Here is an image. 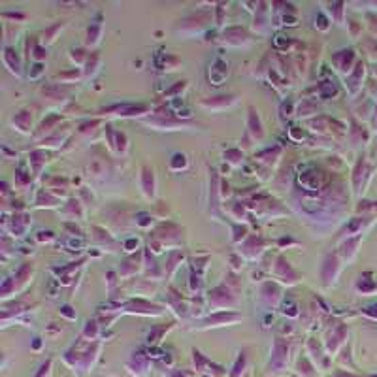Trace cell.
<instances>
[{"mask_svg":"<svg viewBox=\"0 0 377 377\" xmlns=\"http://www.w3.org/2000/svg\"><path fill=\"white\" fill-rule=\"evenodd\" d=\"M353 59H355L353 51H339V53H336L332 57V62H334V66H336L339 72H347V70H349V64L353 62Z\"/></svg>","mask_w":377,"mask_h":377,"instance_id":"obj_19","label":"cell"},{"mask_svg":"<svg viewBox=\"0 0 377 377\" xmlns=\"http://www.w3.org/2000/svg\"><path fill=\"white\" fill-rule=\"evenodd\" d=\"M226 74H228V68H226L225 62L223 60H215L212 70H210V81H212L213 85H221L225 81Z\"/></svg>","mask_w":377,"mask_h":377,"instance_id":"obj_16","label":"cell"},{"mask_svg":"<svg viewBox=\"0 0 377 377\" xmlns=\"http://www.w3.org/2000/svg\"><path fill=\"white\" fill-rule=\"evenodd\" d=\"M102 38V23L100 21H94L93 25L87 30V46H96Z\"/></svg>","mask_w":377,"mask_h":377,"instance_id":"obj_22","label":"cell"},{"mask_svg":"<svg viewBox=\"0 0 377 377\" xmlns=\"http://www.w3.org/2000/svg\"><path fill=\"white\" fill-rule=\"evenodd\" d=\"M12 125H14L15 130H19L21 134H28L30 132V126H32V115L28 112H19L12 119Z\"/></svg>","mask_w":377,"mask_h":377,"instance_id":"obj_15","label":"cell"},{"mask_svg":"<svg viewBox=\"0 0 377 377\" xmlns=\"http://www.w3.org/2000/svg\"><path fill=\"white\" fill-rule=\"evenodd\" d=\"M337 94V89L334 83H330V81H324V83H321L319 85V96L324 100L332 98V96H336Z\"/></svg>","mask_w":377,"mask_h":377,"instance_id":"obj_24","label":"cell"},{"mask_svg":"<svg viewBox=\"0 0 377 377\" xmlns=\"http://www.w3.org/2000/svg\"><path fill=\"white\" fill-rule=\"evenodd\" d=\"M38 239H40V242H44V239H46V242H49V239H53V234H51V232H40Z\"/></svg>","mask_w":377,"mask_h":377,"instance_id":"obj_36","label":"cell"},{"mask_svg":"<svg viewBox=\"0 0 377 377\" xmlns=\"http://www.w3.org/2000/svg\"><path fill=\"white\" fill-rule=\"evenodd\" d=\"M140 187L146 198H153L155 196V176L153 170H149L147 166L142 168V176H140Z\"/></svg>","mask_w":377,"mask_h":377,"instance_id":"obj_13","label":"cell"},{"mask_svg":"<svg viewBox=\"0 0 377 377\" xmlns=\"http://www.w3.org/2000/svg\"><path fill=\"white\" fill-rule=\"evenodd\" d=\"M98 62V57L96 55H93V62L89 60V64H87V70H85V76H93L94 72H96V68H94V64Z\"/></svg>","mask_w":377,"mask_h":377,"instance_id":"obj_33","label":"cell"},{"mask_svg":"<svg viewBox=\"0 0 377 377\" xmlns=\"http://www.w3.org/2000/svg\"><path fill=\"white\" fill-rule=\"evenodd\" d=\"M273 276L281 281V283L287 285H296L298 283V271L292 268L283 257L276 258V264H273Z\"/></svg>","mask_w":377,"mask_h":377,"instance_id":"obj_5","label":"cell"},{"mask_svg":"<svg viewBox=\"0 0 377 377\" xmlns=\"http://www.w3.org/2000/svg\"><path fill=\"white\" fill-rule=\"evenodd\" d=\"M4 64H6L8 70L12 74H15V76H19L21 74V60H19V57L15 55V51L12 47H6V49H4Z\"/></svg>","mask_w":377,"mask_h":377,"instance_id":"obj_18","label":"cell"},{"mask_svg":"<svg viewBox=\"0 0 377 377\" xmlns=\"http://www.w3.org/2000/svg\"><path fill=\"white\" fill-rule=\"evenodd\" d=\"M328 27H330V25H328V19L321 14L319 15V28H321V30H328Z\"/></svg>","mask_w":377,"mask_h":377,"instance_id":"obj_34","label":"cell"},{"mask_svg":"<svg viewBox=\"0 0 377 377\" xmlns=\"http://www.w3.org/2000/svg\"><path fill=\"white\" fill-rule=\"evenodd\" d=\"M208 300H210V305L217 307V310H225V307L226 310H230V307H234V305L238 304L234 292H232L230 287H226V285H221L217 289H213V291L210 292Z\"/></svg>","mask_w":377,"mask_h":377,"instance_id":"obj_3","label":"cell"},{"mask_svg":"<svg viewBox=\"0 0 377 377\" xmlns=\"http://www.w3.org/2000/svg\"><path fill=\"white\" fill-rule=\"evenodd\" d=\"M28 225H30L28 215H25V213H15L14 217H12V226H10V228H12V234H14V236H23Z\"/></svg>","mask_w":377,"mask_h":377,"instance_id":"obj_17","label":"cell"},{"mask_svg":"<svg viewBox=\"0 0 377 377\" xmlns=\"http://www.w3.org/2000/svg\"><path fill=\"white\" fill-rule=\"evenodd\" d=\"M344 4H339V2H334V4H330V8H328V12L330 14H334V19H337V21H341V17H339V14H341V10H344Z\"/></svg>","mask_w":377,"mask_h":377,"instance_id":"obj_32","label":"cell"},{"mask_svg":"<svg viewBox=\"0 0 377 377\" xmlns=\"http://www.w3.org/2000/svg\"><path fill=\"white\" fill-rule=\"evenodd\" d=\"M83 334H85V336H91V337H96L98 336V323H96V321H89Z\"/></svg>","mask_w":377,"mask_h":377,"instance_id":"obj_31","label":"cell"},{"mask_svg":"<svg viewBox=\"0 0 377 377\" xmlns=\"http://www.w3.org/2000/svg\"><path fill=\"white\" fill-rule=\"evenodd\" d=\"M113 113V115H119V117H136V115H144V113L149 112L147 106H134V104H123V106H112L104 110V113Z\"/></svg>","mask_w":377,"mask_h":377,"instance_id":"obj_10","label":"cell"},{"mask_svg":"<svg viewBox=\"0 0 377 377\" xmlns=\"http://www.w3.org/2000/svg\"><path fill=\"white\" fill-rule=\"evenodd\" d=\"M181 260H183V253H179V251L170 253L168 266H166V273H168V276H172L174 270H176V266H178V262H181Z\"/></svg>","mask_w":377,"mask_h":377,"instance_id":"obj_26","label":"cell"},{"mask_svg":"<svg viewBox=\"0 0 377 377\" xmlns=\"http://www.w3.org/2000/svg\"><path fill=\"white\" fill-rule=\"evenodd\" d=\"M140 264H142V260H140V255H134V257L126 258L125 262L121 264V270L119 273L121 276H132V273H136V271L140 270Z\"/></svg>","mask_w":377,"mask_h":377,"instance_id":"obj_21","label":"cell"},{"mask_svg":"<svg viewBox=\"0 0 377 377\" xmlns=\"http://www.w3.org/2000/svg\"><path fill=\"white\" fill-rule=\"evenodd\" d=\"M251 112V115H249V130L247 132L251 134L255 140H262L264 138V130H262V125H260V119H258V115L255 113V110H249Z\"/></svg>","mask_w":377,"mask_h":377,"instance_id":"obj_20","label":"cell"},{"mask_svg":"<svg viewBox=\"0 0 377 377\" xmlns=\"http://www.w3.org/2000/svg\"><path fill=\"white\" fill-rule=\"evenodd\" d=\"M46 153L44 151H34L32 155H30V164H32V170L34 174H38L42 170V164H46Z\"/></svg>","mask_w":377,"mask_h":377,"instance_id":"obj_25","label":"cell"},{"mask_svg":"<svg viewBox=\"0 0 377 377\" xmlns=\"http://www.w3.org/2000/svg\"><path fill=\"white\" fill-rule=\"evenodd\" d=\"M210 19H212V15L205 14V12L194 14V15H191V17H187V19H183L181 23H179L178 32L189 34V36H192V34H198V32H202V30H204L205 25L210 23Z\"/></svg>","mask_w":377,"mask_h":377,"instance_id":"obj_4","label":"cell"},{"mask_svg":"<svg viewBox=\"0 0 377 377\" xmlns=\"http://www.w3.org/2000/svg\"><path fill=\"white\" fill-rule=\"evenodd\" d=\"M42 68H44V66H42V64H36V66H34V74H32V76H30V78H38V76H40V74L44 72Z\"/></svg>","mask_w":377,"mask_h":377,"instance_id":"obj_37","label":"cell"},{"mask_svg":"<svg viewBox=\"0 0 377 377\" xmlns=\"http://www.w3.org/2000/svg\"><path fill=\"white\" fill-rule=\"evenodd\" d=\"M57 121H60V115H53V117H49V119H47V123L44 121V123H42V126H40V134L49 132V130H53L51 126H53L55 123H57Z\"/></svg>","mask_w":377,"mask_h":377,"instance_id":"obj_30","label":"cell"},{"mask_svg":"<svg viewBox=\"0 0 377 377\" xmlns=\"http://www.w3.org/2000/svg\"><path fill=\"white\" fill-rule=\"evenodd\" d=\"M266 4H258L257 8V15H255V28L258 32H264L266 27H268V17H266Z\"/></svg>","mask_w":377,"mask_h":377,"instance_id":"obj_23","label":"cell"},{"mask_svg":"<svg viewBox=\"0 0 377 377\" xmlns=\"http://www.w3.org/2000/svg\"><path fill=\"white\" fill-rule=\"evenodd\" d=\"M317 113V108L313 106L311 102H302V106L298 110V115L300 117H307V115H315Z\"/></svg>","mask_w":377,"mask_h":377,"instance_id":"obj_29","label":"cell"},{"mask_svg":"<svg viewBox=\"0 0 377 377\" xmlns=\"http://www.w3.org/2000/svg\"><path fill=\"white\" fill-rule=\"evenodd\" d=\"M32 270H34L32 262H25V264L21 266L14 278L8 279L6 283L2 285V298L10 296V292L21 291V289L28 283V279H30V276H32Z\"/></svg>","mask_w":377,"mask_h":377,"instance_id":"obj_2","label":"cell"},{"mask_svg":"<svg viewBox=\"0 0 377 377\" xmlns=\"http://www.w3.org/2000/svg\"><path fill=\"white\" fill-rule=\"evenodd\" d=\"M337 273H339V262H337L336 255H328L324 258L323 268H321V278H323V283L328 287L336 281Z\"/></svg>","mask_w":377,"mask_h":377,"instance_id":"obj_6","label":"cell"},{"mask_svg":"<svg viewBox=\"0 0 377 377\" xmlns=\"http://www.w3.org/2000/svg\"><path fill=\"white\" fill-rule=\"evenodd\" d=\"M125 311L126 313H140V315H160L162 313L159 305L146 302V300H134L130 304H126Z\"/></svg>","mask_w":377,"mask_h":377,"instance_id":"obj_9","label":"cell"},{"mask_svg":"<svg viewBox=\"0 0 377 377\" xmlns=\"http://www.w3.org/2000/svg\"><path fill=\"white\" fill-rule=\"evenodd\" d=\"M60 313H62V315H66L68 319H76V313L72 311V307H70V305H64V307L60 310Z\"/></svg>","mask_w":377,"mask_h":377,"instance_id":"obj_35","label":"cell"},{"mask_svg":"<svg viewBox=\"0 0 377 377\" xmlns=\"http://www.w3.org/2000/svg\"><path fill=\"white\" fill-rule=\"evenodd\" d=\"M238 313H215L212 317H208L205 321H202L200 328H212V326H223V324H232L239 321Z\"/></svg>","mask_w":377,"mask_h":377,"instance_id":"obj_11","label":"cell"},{"mask_svg":"<svg viewBox=\"0 0 377 377\" xmlns=\"http://www.w3.org/2000/svg\"><path fill=\"white\" fill-rule=\"evenodd\" d=\"M238 102V98L234 94H223V96H213L210 100H202L200 104L212 112H221V110H226V108L234 106Z\"/></svg>","mask_w":377,"mask_h":377,"instance_id":"obj_8","label":"cell"},{"mask_svg":"<svg viewBox=\"0 0 377 377\" xmlns=\"http://www.w3.org/2000/svg\"><path fill=\"white\" fill-rule=\"evenodd\" d=\"M225 159L228 160L232 166H239L244 162V155H242V151H238V149H230V151L225 153Z\"/></svg>","mask_w":377,"mask_h":377,"instance_id":"obj_28","label":"cell"},{"mask_svg":"<svg viewBox=\"0 0 377 377\" xmlns=\"http://www.w3.org/2000/svg\"><path fill=\"white\" fill-rule=\"evenodd\" d=\"M249 36H247V32H245L244 28L239 27H234V28H228V30H225V34H223V38H221V44H225V46H247L249 44Z\"/></svg>","mask_w":377,"mask_h":377,"instance_id":"obj_7","label":"cell"},{"mask_svg":"<svg viewBox=\"0 0 377 377\" xmlns=\"http://www.w3.org/2000/svg\"><path fill=\"white\" fill-rule=\"evenodd\" d=\"M298 183H300V187L305 189V191L317 192V191H323L324 187L328 185V178H326V174L321 172V170L311 168V170H305V172L298 174Z\"/></svg>","mask_w":377,"mask_h":377,"instance_id":"obj_1","label":"cell"},{"mask_svg":"<svg viewBox=\"0 0 377 377\" xmlns=\"http://www.w3.org/2000/svg\"><path fill=\"white\" fill-rule=\"evenodd\" d=\"M279 300H281V291H279L278 285H273V283L262 285V289H260V302H262L266 307H273Z\"/></svg>","mask_w":377,"mask_h":377,"instance_id":"obj_12","label":"cell"},{"mask_svg":"<svg viewBox=\"0 0 377 377\" xmlns=\"http://www.w3.org/2000/svg\"><path fill=\"white\" fill-rule=\"evenodd\" d=\"M170 168H172L174 172H178V170H183V168H187V157L185 155H181V153H176L172 157V160H170Z\"/></svg>","mask_w":377,"mask_h":377,"instance_id":"obj_27","label":"cell"},{"mask_svg":"<svg viewBox=\"0 0 377 377\" xmlns=\"http://www.w3.org/2000/svg\"><path fill=\"white\" fill-rule=\"evenodd\" d=\"M262 251H264V244L260 238H247L245 244L242 245V253L247 258H257Z\"/></svg>","mask_w":377,"mask_h":377,"instance_id":"obj_14","label":"cell"}]
</instances>
